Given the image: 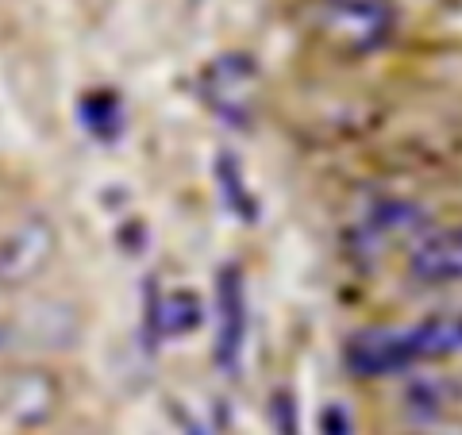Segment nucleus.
<instances>
[{"label": "nucleus", "mask_w": 462, "mask_h": 435, "mask_svg": "<svg viewBox=\"0 0 462 435\" xmlns=\"http://www.w3.org/2000/svg\"><path fill=\"white\" fill-rule=\"evenodd\" d=\"M462 355V309L424 316L412 328H363L346 339L343 362L355 378H389L420 362Z\"/></svg>", "instance_id": "1"}, {"label": "nucleus", "mask_w": 462, "mask_h": 435, "mask_svg": "<svg viewBox=\"0 0 462 435\" xmlns=\"http://www.w3.org/2000/svg\"><path fill=\"white\" fill-rule=\"evenodd\" d=\"M316 35L343 51L366 54L393 32V8L385 0H312Z\"/></svg>", "instance_id": "2"}, {"label": "nucleus", "mask_w": 462, "mask_h": 435, "mask_svg": "<svg viewBox=\"0 0 462 435\" xmlns=\"http://www.w3.org/2000/svg\"><path fill=\"white\" fill-rule=\"evenodd\" d=\"M200 97L220 120L247 127L258 105V69L247 54H224L200 74Z\"/></svg>", "instance_id": "3"}, {"label": "nucleus", "mask_w": 462, "mask_h": 435, "mask_svg": "<svg viewBox=\"0 0 462 435\" xmlns=\"http://www.w3.org/2000/svg\"><path fill=\"white\" fill-rule=\"evenodd\" d=\"M54 255V227L42 216H27V220L12 224L0 236V289L23 285L51 263Z\"/></svg>", "instance_id": "4"}, {"label": "nucleus", "mask_w": 462, "mask_h": 435, "mask_svg": "<svg viewBox=\"0 0 462 435\" xmlns=\"http://www.w3.org/2000/svg\"><path fill=\"white\" fill-rule=\"evenodd\" d=\"M216 304H220V331H216V362L227 378L239 374L243 343H247V285H243L239 266L220 270V285H216Z\"/></svg>", "instance_id": "5"}, {"label": "nucleus", "mask_w": 462, "mask_h": 435, "mask_svg": "<svg viewBox=\"0 0 462 435\" xmlns=\"http://www.w3.org/2000/svg\"><path fill=\"white\" fill-rule=\"evenodd\" d=\"M58 389L42 370H12L0 378V416L16 428L42 424L54 412Z\"/></svg>", "instance_id": "6"}, {"label": "nucleus", "mask_w": 462, "mask_h": 435, "mask_svg": "<svg viewBox=\"0 0 462 435\" xmlns=\"http://www.w3.org/2000/svg\"><path fill=\"white\" fill-rule=\"evenodd\" d=\"M409 273L420 285H462V224L431 231L409 255Z\"/></svg>", "instance_id": "7"}, {"label": "nucleus", "mask_w": 462, "mask_h": 435, "mask_svg": "<svg viewBox=\"0 0 462 435\" xmlns=\"http://www.w3.org/2000/svg\"><path fill=\"white\" fill-rule=\"evenodd\" d=\"M420 227V212L412 205H401V200H389V205H378L366 220H363V236L374 243V251H378L382 243H389L393 236H404V231Z\"/></svg>", "instance_id": "8"}, {"label": "nucleus", "mask_w": 462, "mask_h": 435, "mask_svg": "<svg viewBox=\"0 0 462 435\" xmlns=\"http://www.w3.org/2000/svg\"><path fill=\"white\" fill-rule=\"evenodd\" d=\"M154 320H158V331L170 339L189 336V331L200 324V301L193 293H185V289H173V293H166L162 304H158Z\"/></svg>", "instance_id": "9"}, {"label": "nucleus", "mask_w": 462, "mask_h": 435, "mask_svg": "<svg viewBox=\"0 0 462 435\" xmlns=\"http://www.w3.org/2000/svg\"><path fill=\"white\" fill-rule=\"evenodd\" d=\"M81 124L89 127L97 139H116L124 127V105L116 93H89L81 97Z\"/></svg>", "instance_id": "10"}, {"label": "nucleus", "mask_w": 462, "mask_h": 435, "mask_svg": "<svg viewBox=\"0 0 462 435\" xmlns=\"http://www.w3.org/2000/svg\"><path fill=\"white\" fill-rule=\"evenodd\" d=\"M293 397L289 393H273V420H278V431L282 435H300L297 431V409H293Z\"/></svg>", "instance_id": "11"}, {"label": "nucleus", "mask_w": 462, "mask_h": 435, "mask_svg": "<svg viewBox=\"0 0 462 435\" xmlns=\"http://www.w3.org/2000/svg\"><path fill=\"white\" fill-rule=\"evenodd\" d=\"M320 431L324 435H351V420H346V412L339 409V404H328V409L320 412Z\"/></svg>", "instance_id": "12"}, {"label": "nucleus", "mask_w": 462, "mask_h": 435, "mask_svg": "<svg viewBox=\"0 0 462 435\" xmlns=\"http://www.w3.org/2000/svg\"><path fill=\"white\" fill-rule=\"evenodd\" d=\"M8 343H12V320L0 312V351H8Z\"/></svg>", "instance_id": "13"}]
</instances>
